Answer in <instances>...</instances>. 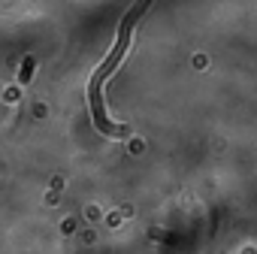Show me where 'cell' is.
<instances>
[{
  "label": "cell",
  "instance_id": "cell-1",
  "mask_svg": "<svg viewBox=\"0 0 257 254\" xmlns=\"http://www.w3.org/2000/svg\"><path fill=\"white\" fill-rule=\"evenodd\" d=\"M152 7V0H137V4L127 10V16H124V22H121V28H118V40H115V46H112V52L106 55V61L100 64V70L91 76V85H88V103H91V115H94V124L100 127L103 134H109V137H121L124 134V127H118V124H112L109 118H106V109H103V97H100V88H103V82L118 70V64H121V58H124V52H127V46H131V37H134V28H137V22L146 16V10Z\"/></svg>",
  "mask_w": 257,
  "mask_h": 254
}]
</instances>
